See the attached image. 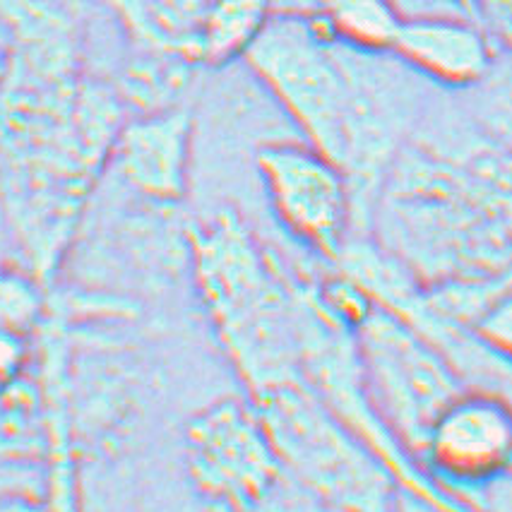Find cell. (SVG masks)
Returning a JSON list of instances; mask_svg holds the SVG:
<instances>
[{
    "mask_svg": "<svg viewBox=\"0 0 512 512\" xmlns=\"http://www.w3.org/2000/svg\"><path fill=\"white\" fill-rule=\"evenodd\" d=\"M195 287L229 361L250 395L299 375V279L222 212L190 231Z\"/></svg>",
    "mask_w": 512,
    "mask_h": 512,
    "instance_id": "cell-1",
    "label": "cell"
},
{
    "mask_svg": "<svg viewBox=\"0 0 512 512\" xmlns=\"http://www.w3.org/2000/svg\"><path fill=\"white\" fill-rule=\"evenodd\" d=\"M284 474L323 512H400L390 467L301 378L250 395Z\"/></svg>",
    "mask_w": 512,
    "mask_h": 512,
    "instance_id": "cell-2",
    "label": "cell"
},
{
    "mask_svg": "<svg viewBox=\"0 0 512 512\" xmlns=\"http://www.w3.org/2000/svg\"><path fill=\"white\" fill-rule=\"evenodd\" d=\"M354 335L373 409L414 462L433 421L467 383L431 339L388 308L371 303Z\"/></svg>",
    "mask_w": 512,
    "mask_h": 512,
    "instance_id": "cell-3",
    "label": "cell"
},
{
    "mask_svg": "<svg viewBox=\"0 0 512 512\" xmlns=\"http://www.w3.org/2000/svg\"><path fill=\"white\" fill-rule=\"evenodd\" d=\"M243 61L306 142L342 162L349 80L337 41L313 17L277 13L250 41Z\"/></svg>",
    "mask_w": 512,
    "mask_h": 512,
    "instance_id": "cell-4",
    "label": "cell"
},
{
    "mask_svg": "<svg viewBox=\"0 0 512 512\" xmlns=\"http://www.w3.org/2000/svg\"><path fill=\"white\" fill-rule=\"evenodd\" d=\"M255 166L277 222L294 241L335 265L361 234L347 171L311 142L294 140L260 145Z\"/></svg>",
    "mask_w": 512,
    "mask_h": 512,
    "instance_id": "cell-5",
    "label": "cell"
},
{
    "mask_svg": "<svg viewBox=\"0 0 512 512\" xmlns=\"http://www.w3.org/2000/svg\"><path fill=\"white\" fill-rule=\"evenodd\" d=\"M414 464L445 505L469 512L481 488L512 474V397L467 385L433 421Z\"/></svg>",
    "mask_w": 512,
    "mask_h": 512,
    "instance_id": "cell-6",
    "label": "cell"
},
{
    "mask_svg": "<svg viewBox=\"0 0 512 512\" xmlns=\"http://www.w3.org/2000/svg\"><path fill=\"white\" fill-rule=\"evenodd\" d=\"M186 460L210 505L246 510L284 476L253 402L222 400L190 421Z\"/></svg>",
    "mask_w": 512,
    "mask_h": 512,
    "instance_id": "cell-7",
    "label": "cell"
},
{
    "mask_svg": "<svg viewBox=\"0 0 512 512\" xmlns=\"http://www.w3.org/2000/svg\"><path fill=\"white\" fill-rule=\"evenodd\" d=\"M193 118L169 106L121 125L111 147L113 169L140 198L174 205L188 190Z\"/></svg>",
    "mask_w": 512,
    "mask_h": 512,
    "instance_id": "cell-8",
    "label": "cell"
},
{
    "mask_svg": "<svg viewBox=\"0 0 512 512\" xmlns=\"http://www.w3.org/2000/svg\"><path fill=\"white\" fill-rule=\"evenodd\" d=\"M392 53L426 82L452 92L479 85L498 56L481 22L455 15L404 17Z\"/></svg>",
    "mask_w": 512,
    "mask_h": 512,
    "instance_id": "cell-9",
    "label": "cell"
},
{
    "mask_svg": "<svg viewBox=\"0 0 512 512\" xmlns=\"http://www.w3.org/2000/svg\"><path fill=\"white\" fill-rule=\"evenodd\" d=\"M315 13L308 15L337 44L349 49L392 53L404 22L392 0H313Z\"/></svg>",
    "mask_w": 512,
    "mask_h": 512,
    "instance_id": "cell-10",
    "label": "cell"
},
{
    "mask_svg": "<svg viewBox=\"0 0 512 512\" xmlns=\"http://www.w3.org/2000/svg\"><path fill=\"white\" fill-rule=\"evenodd\" d=\"M275 0H214L195 32L193 53L207 63H224L243 56L250 41L263 32Z\"/></svg>",
    "mask_w": 512,
    "mask_h": 512,
    "instance_id": "cell-11",
    "label": "cell"
},
{
    "mask_svg": "<svg viewBox=\"0 0 512 512\" xmlns=\"http://www.w3.org/2000/svg\"><path fill=\"white\" fill-rule=\"evenodd\" d=\"M462 94L476 128L512 157V53H498L491 73Z\"/></svg>",
    "mask_w": 512,
    "mask_h": 512,
    "instance_id": "cell-12",
    "label": "cell"
},
{
    "mask_svg": "<svg viewBox=\"0 0 512 512\" xmlns=\"http://www.w3.org/2000/svg\"><path fill=\"white\" fill-rule=\"evenodd\" d=\"M22 363V347L20 342L10 335L8 330L0 327V380L8 378L17 371V366Z\"/></svg>",
    "mask_w": 512,
    "mask_h": 512,
    "instance_id": "cell-13",
    "label": "cell"
},
{
    "mask_svg": "<svg viewBox=\"0 0 512 512\" xmlns=\"http://www.w3.org/2000/svg\"><path fill=\"white\" fill-rule=\"evenodd\" d=\"M0 512H51L44 503L29 496H8L0 500Z\"/></svg>",
    "mask_w": 512,
    "mask_h": 512,
    "instance_id": "cell-14",
    "label": "cell"
},
{
    "mask_svg": "<svg viewBox=\"0 0 512 512\" xmlns=\"http://www.w3.org/2000/svg\"><path fill=\"white\" fill-rule=\"evenodd\" d=\"M8 61H10V51H8V41H5V17L0 20V80L5 77V70H8Z\"/></svg>",
    "mask_w": 512,
    "mask_h": 512,
    "instance_id": "cell-15",
    "label": "cell"
},
{
    "mask_svg": "<svg viewBox=\"0 0 512 512\" xmlns=\"http://www.w3.org/2000/svg\"><path fill=\"white\" fill-rule=\"evenodd\" d=\"M0 258H3V210H0Z\"/></svg>",
    "mask_w": 512,
    "mask_h": 512,
    "instance_id": "cell-16",
    "label": "cell"
}]
</instances>
